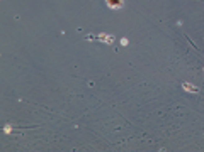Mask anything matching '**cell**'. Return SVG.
Listing matches in <instances>:
<instances>
[{
	"mask_svg": "<svg viewBox=\"0 0 204 152\" xmlns=\"http://www.w3.org/2000/svg\"><path fill=\"white\" fill-rule=\"evenodd\" d=\"M87 39H104V41L107 42V44H111V42H112V36H107V34H102V36H88Z\"/></svg>",
	"mask_w": 204,
	"mask_h": 152,
	"instance_id": "3957f363",
	"label": "cell"
},
{
	"mask_svg": "<svg viewBox=\"0 0 204 152\" xmlns=\"http://www.w3.org/2000/svg\"><path fill=\"white\" fill-rule=\"evenodd\" d=\"M106 3H107V7H109V9L117 10V9H123L124 0H106Z\"/></svg>",
	"mask_w": 204,
	"mask_h": 152,
	"instance_id": "6da1fadb",
	"label": "cell"
},
{
	"mask_svg": "<svg viewBox=\"0 0 204 152\" xmlns=\"http://www.w3.org/2000/svg\"><path fill=\"white\" fill-rule=\"evenodd\" d=\"M182 88H184L185 91H189V93H199V91H201V88H199V86L189 85V83H182Z\"/></svg>",
	"mask_w": 204,
	"mask_h": 152,
	"instance_id": "7a4b0ae2",
	"label": "cell"
}]
</instances>
